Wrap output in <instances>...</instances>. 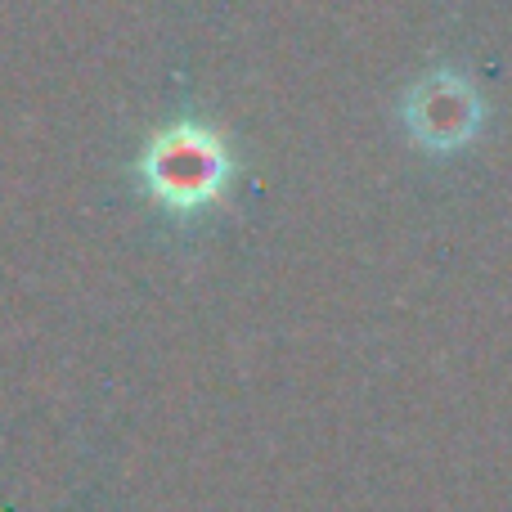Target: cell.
<instances>
[{"label": "cell", "mask_w": 512, "mask_h": 512, "mask_svg": "<svg viewBox=\"0 0 512 512\" xmlns=\"http://www.w3.org/2000/svg\"><path fill=\"white\" fill-rule=\"evenodd\" d=\"M144 176L167 203H203L225 180V153L207 131H167L153 140Z\"/></svg>", "instance_id": "obj_1"}]
</instances>
